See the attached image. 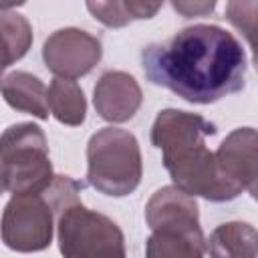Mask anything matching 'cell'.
Masks as SVG:
<instances>
[{
  "instance_id": "obj_1",
  "label": "cell",
  "mask_w": 258,
  "mask_h": 258,
  "mask_svg": "<svg viewBox=\"0 0 258 258\" xmlns=\"http://www.w3.org/2000/svg\"><path fill=\"white\" fill-rule=\"evenodd\" d=\"M145 77L187 103L210 105L244 89L246 54L238 38L216 24H194L141 52Z\"/></svg>"
},
{
  "instance_id": "obj_2",
  "label": "cell",
  "mask_w": 258,
  "mask_h": 258,
  "mask_svg": "<svg viewBox=\"0 0 258 258\" xmlns=\"http://www.w3.org/2000/svg\"><path fill=\"white\" fill-rule=\"evenodd\" d=\"M216 135V125L198 113L163 109L151 127V143L161 149L163 165L173 185L187 196L210 202H230L242 194L220 169L216 153L206 147V139Z\"/></svg>"
},
{
  "instance_id": "obj_3",
  "label": "cell",
  "mask_w": 258,
  "mask_h": 258,
  "mask_svg": "<svg viewBox=\"0 0 258 258\" xmlns=\"http://www.w3.org/2000/svg\"><path fill=\"white\" fill-rule=\"evenodd\" d=\"M145 222L151 228L145 258H204L198 204L185 191L175 185L157 189L145 206Z\"/></svg>"
},
{
  "instance_id": "obj_4",
  "label": "cell",
  "mask_w": 258,
  "mask_h": 258,
  "mask_svg": "<svg viewBox=\"0 0 258 258\" xmlns=\"http://www.w3.org/2000/svg\"><path fill=\"white\" fill-rule=\"evenodd\" d=\"M143 175L141 149L133 133L99 129L87 143V181L97 191L123 198L137 189Z\"/></svg>"
},
{
  "instance_id": "obj_5",
  "label": "cell",
  "mask_w": 258,
  "mask_h": 258,
  "mask_svg": "<svg viewBox=\"0 0 258 258\" xmlns=\"http://www.w3.org/2000/svg\"><path fill=\"white\" fill-rule=\"evenodd\" d=\"M2 187L14 196L44 194L52 179L48 143L34 123H16L4 129L0 141Z\"/></svg>"
},
{
  "instance_id": "obj_6",
  "label": "cell",
  "mask_w": 258,
  "mask_h": 258,
  "mask_svg": "<svg viewBox=\"0 0 258 258\" xmlns=\"http://www.w3.org/2000/svg\"><path fill=\"white\" fill-rule=\"evenodd\" d=\"M56 238L62 258H127L121 228L81 202L56 216Z\"/></svg>"
},
{
  "instance_id": "obj_7",
  "label": "cell",
  "mask_w": 258,
  "mask_h": 258,
  "mask_svg": "<svg viewBox=\"0 0 258 258\" xmlns=\"http://www.w3.org/2000/svg\"><path fill=\"white\" fill-rule=\"evenodd\" d=\"M54 210L44 194L12 196L2 214V242L14 252H40L50 246Z\"/></svg>"
},
{
  "instance_id": "obj_8",
  "label": "cell",
  "mask_w": 258,
  "mask_h": 258,
  "mask_svg": "<svg viewBox=\"0 0 258 258\" xmlns=\"http://www.w3.org/2000/svg\"><path fill=\"white\" fill-rule=\"evenodd\" d=\"M101 56V40L81 28L54 30L42 46L44 64L52 75H56V79L75 81L79 77H85L93 71Z\"/></svg>"
},
{
  "instance_id": "obj_9",
  "label": "cell",
  "mask_w": 258,
  "mask_h": 258,
  "mask_svg": "<svg viewBox=\"0 0 258 258\" xmlns=\"http://www.w3.org/2000/svg\"><path fill=\"white\" fill-rule=\"evenodd\" d=\"M220 169L258 202V129L238 127L216 151Z\"/></svg>"
},
{
  "instance_id": "obj_10",
  "label": "cell",
  "mask_w": 258,
  "mask_h": 258,
  "mask_svg": "<svg viewBox=\"0 0 258 258\" xmlns=\"http://www.w3.org/2000/svg\"><path fill=\"white\" fill-rule=\"evenodd\" d=\"M143 93L139 83L125 71H107L95 85L93 105L101 119L109 123L129 121L141 107Z\"/></svg>"
},
{
  "instance_id": "obj_11",
  "label": "cell",
  "mask_w": 258,
  "mask_h": 258,
  "mask_svg": "<svg viewBox=\"0 0 258 258\" xmlns=\"http://www.w3.org/2000/svg\"><path fill=\"white\" fill-rule=\"evenodd\" d=\"M2 97L16 111L48 119V89L38 77L26 71L8 73L2 79Z\"/></svg>"
},
{
  "instance_id": "obj_12",
  "label": "cell",
  "mask_w": 258,
  "mask_h": 258,
  "mask_svg": "<svg viewBox=\"0 0 258 258\" xmlns=\"http://www.w3.org/2000/svg\"><path fill=\"white\" fill-rule=\"evenodd\" d=\"M210 258H258V230L248 222H226L208 238Z\"/></svg>"
},
{
  "instance_id": "obj_13",
  "label": "cell",
  "mask_w": 258,
  "mask_h": 258,
  "mask_svg": "<svg viewBox=\"0 0 258 258\" xmlns=\"http://www.w3.org/2000/svg\"><path fill=\"white\" fill-rule=\"evenodd\" d=\"M48 109L58 123L77 127L85 121L87 101L83 89L69 79H54L48 85Z\"/></svg>"
},
{
  "instance_id": "obj_14",
  "label": "cell",
  "mask_w": 258,
  "mask_h": 258,
  "mask_svg": "<svg viewBox=\"0 0 258 258\" xmlns=\"http://www.w3.org/2000/svg\"><path fill=\"white\" fill-rule=\"evenodd\" d=\"M0 32H2V67H10L12 62L20 60L30 44H32V26L30 22L8 8L0 10Z\"/></svg>"
},
{
  "instance_id": "obj_15",
  "label": "cell",
  "mask_w": 258,
  "mask_h": 258,
  "mask_svg": "<svg viewBox=\"0 0 258 258\" xmlns=\"http://www.w3.org/2000/svg\"><path fill=\"white\" fill-rule=\"evenodd\" d=\"M161 8L159 2H137V0H113V2H87V10L105 26L119 28L133 20L151 18Z\"/></svg>"
},
{
  "instance_id": "obj_16",
  "label": "cell",
  "mask_w": 258,
  "mask_h": 258,
  "mask_svg": "<svg viewBox=\"0 0 258 258\" xmlns=\"http://www.w3.org/2000/svg\"><path fill=\"white\" fill-rule=\"evenodd\" d=\"M228 22L242 32L252 48V60L258 71V0H232L226 4Z\"/></svg>"
},
{
  "instance_id": "obj_17",
  "label": "cell",
  "mask_w": 258,
  "mask_h": 258,
  "mask_svg": "<svg viewBox=\"0 0 258 258\" xmlns=\"http://www.w3.org/2000/svg\"><path fill=\"white\" fill-rule=\"evenodd\" d=\"M173 10H177L179 14L183 16H204V14H210L214 12L216 8V2L210 0V2H191V0H181V2H171Z\"/></svg>"
}]
</instances>
